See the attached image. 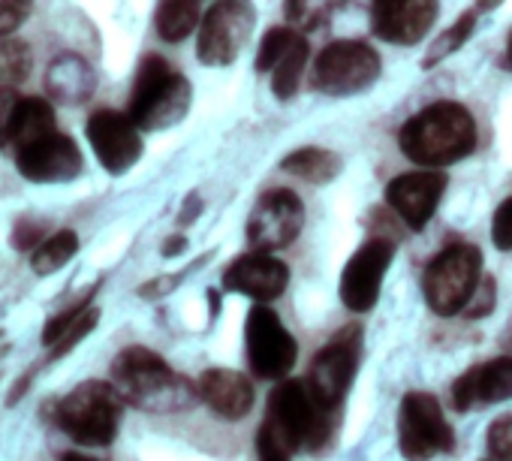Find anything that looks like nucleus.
I'll return each instance as SVG.
<instances>
[{
  "instance_id": "nucleus-35",
  "label": "nucleus",
  "mask_w": 512,
  "mask_h": 461,
  "mask_svg": "<svg viewBox=\"0 0 512 461\" xmlns=\"http://www.w3.org/2000/svg\"><path fill=\"white\" fill-rule=\"evenodd\" d=\"M491 308H494V281L485 275V281H479L473 299L467 302L464 314L467 317H485V314H491Z\"/></svg>"
},
{
  "instance_id": "nucleus-41",
  "label": "nucleus",
  "mask_w": 512,
  "mask_h": 461,
  "mask_svg": "<svg viewBox=\"0 0 512 461\" xmlns=\"http://www.w3.org/2000/svg\"><path fill=\"white\" fill-rule=\"evenodd\" d=\"M503 61H506V67L512 70V31H509V40H506V55H503Z\"/></svg>"
},
{
  "instance_id": "nucleus-29",
  "label": "nucleus",
  "mask_w": 512,
  "mask_h": 461,
  "mask_svg": "<svg viewBox=\"0 0 512 461\" xmlns=\"http://www.w3.org/2000/svg\"><path fill=\"white\" fill-rule=\"evenodd\" d=\"M31 49L22 40L13 37H0V85H22L31 73Z\"/></svg>"
},
{
  "instance_id": "nucleus-5",
  "label": "nucleus",
  "mask_w": 512,
  "mask_h": 461,
  "mask_svg": "<svg viewBox=\"0 0 512 461\" xmlns=\"http://www.w3.org/2000/svg\"><path fill=\"white\" fill-rule=\"evenodd\" d=\"M124 404L115 383L88 380L58 401L55 422L82 446H109L118 437Z\"/></svg>"
},
{
  "instance_id": "nucleus-32",
  "label": "nucleus",
  "mask_w": 512,
  "mask_h": 461,
  "mask_svg": "<svg viewBox=\"0 0 512 461\" xmlns=\"http://www.w3.org/2000/svg\"><path fill=\"white\" fill-rule=\"evenodd\" d=\"M31 7L34 0H0V37L16 34L28 22Z\"/></svg>"
},
{
  "instance_id": "nucleus-4",
  "label": "nucleus",
  "mask_w": 512,
  "mask_h": 461,
  "mask_svg": "<svg viewBox=\"0 0 512 461\" xmlns=\"http://www.w3.org/2000/svg\"><path fill=\"white\" fill-rule=\"evenodd\" d=\"M190 109V82L160 55H145L133 79L130 118L139 130H163L178 124Z\"/></svg>"
},
{
  "instance_id": "nucleus-2",
  "label": "nucleus",
  "mask_w": 512,
  "mask_h": 461,
  "mask_svg": "<svg viewBox=\"0 0 512 461\" xmlns=\"http://www.w3.org/2000/svg\"><path fill=\"white\" fill-rule=\"evenodd\" d=\"M398 145L407 160L425 169H443L476 148V121L461 103L440 100L404 121Z\"/></svg>"
},
{
  "instance_id": "nucleus-15",
  "label": "nucleus",
  "mask_w": 512,
  "mask_h": 461,
  "mask_svg": "<svg viewBox=\"0 0 512 461\" xmlns=\"http://www.w3.org/2000/svg\"><path fill=\"white\" fill-rule=\"evenodd\" d=\"M139 124L112 109H97L88 118V142L100 160V166L112 175H124L142 157V136Z\"/></svg>"
},
{
  "instance_id": "nucleus-33",
  "label": "nucleus",
  "mask_w": 512,
  "mask_h": 461,
  "mask_svg": "<svg viewBox=\"0 0 512 461\" xmlns=\"http://www.w3.org/2000/svg\"><path fill=\"white\" fill-rule=\"evenodd\" d=\"M491 242L497 251H512V196L503 199L494 211V220H491Z\"/></svg>"
},
{
  "instance_id": "nucleus-21",
  "label": "nucleus",
  "mask_w": 512,
  "mask_h": 461,
  "mask_svg": "<svg viewBox=\"0 0 512 461\" xmlns=\"http://www.w3.org/2000/svg\"><path fill=\"white\" fill-rule=\"evenodd\" d=\"M199 398L223 419H241L253 407V386L244 374L229 368H211L199 377Z\"/></svg>"
},
{
  "instance_id": "nucleus-23",
  "label": "nucleus",
  "mask_w": 512,
  "mask_h": 461,
  "mask_svg": "<svg viewBox=\"0 0 512 461\" xmlns=\"http://www.w3.org/2000/svg\"><path fill=\"white\" fill-rule=\"evenodd\" d=\"M55 130H58L55 109L40 97H22L16 106L13 124H10V145H13V151H22L34 142L52 136Z\"/></svg>"
},
{
  "instance_id": "nucleus-1",
  "label": "nucleus",
  "mask_w": 512,
  "mask_h": 461,
  "mask_svg": "<svg viewBox=\"0 0 512 461\" xmlns=\"http://www.w3.org/2000/svg\"><path fill=\"white\" fill-rule=\"evenodd\" d=\"M332 410H323L305 380H284L266 407V419L256 437L263 461H290L299 446H320L329 437Z\"/></svg>"
},
{
  "instance_id": "nucleus-30",
  "label": "nucleus",
  "mask_w": 512,
  "mask_h": 461,
  "mask_svg": "<svg viewBox=\"0 0 512 461\" xmlns=\"http://www.w3.org/2000/svg\"><path fill=\"white\" fill-rule=\"evenodd\" d=\"M488 455L482 461H512V416H500L488 428Z\"/></svg>"
},
{
  "instance_id": "nucleus-31",
  "label": "nucleus",
  "mask_w": 512,
  "mask_h": 461,
  "mask_svg": "<svg viewBox=\"0 0 512 461\" xmlns=\"http://www.w3.org/2000/svg\"><path fill=\"white\" fill-rule=\"evenodd\" d=\"M97 320H100V314H97L94 308H88V311H85V314H82V317H79V320H76V323H73V326H70V329H67V332L52 344L49 359H61V356H67V353H70V347H76V344H79V341H82V338L97 326Z\"/></svg>"
},
{
  "instance_id": "nucleus-11",
  "label": "nucleus",
  "mask_w": 512,
  "mask_h": 461,
  "mask_svg": "<svg viewBox=\"0 0 512 461\" xmlns=\"http://www.w3.org/2000/svg\"><path fill=\"white\" fill-rule=\"evenodd\" d=\"M398 443L407 461H428L437 452H449L455 434L443 416V407L428 392H407L398 416Z\"/></svg>"
},
{
  "instance_id": "nucleus-8",
  "label": "nucleus",
  "mask_w": 512,
  "mask_h": 461,
  "mask_svg": "<svg viewBox=\"0 0 512 461\" xmlns=\"http://www.w3.org/2000/svg\"><path fill=\"white\" fill-rule=\"evenodd\" d=\"M244 344H247L250 371L263 380H284L299 359L296 338L287 332V326L269 305L250 308L244 326Z\"/></svg>"
},
{
  "instance_id": "nucleus-20",
  "label": "nucleus",
  "mask_w": 512,
  "mask_h": 461,
  "mask_svg": "<svg viewBox=\"0 0 512 461\" xmlns=\"http://www.w3.org/2000/svg\"><path fill=\"white\" fill-rule=\"evenodd\" d=\"M506 398H512V356H500L485 365H476L467 374H461L452 386V404L461 413Z\"/></svg>"
},
{
  "instance_id": "nucleus-24",
  "label": "nucleus",
  "mask_w": 512,
  "mask_h": 461,
  "mask_svg": "<svg viewBox=\"0 0 512 461\" xmlns=\"http://www.w3.org/2000/svg\"><path fill=\"white\" fill-rule=\"evenodd\" d=\"M284 172L308 181V184H329L341 172V157L326 148H299L284 157Z\"/></svg>"
},
{
  "instance_id": "nucleus-9",
  "label": "nucleus",
  "mask_w": 512,
  "mask_h": 461,
  "mask_svg": "<svg viewBox=\"0 0 512 461\" xmlns=\"http://www.w3.org/2000/svg\"><path fill=\"white\" fill-rule=\"evenodd\" d=\"M256 25V10L250 0H217V4L205 13L199 40H196V55L205 67H229L250 31Z\"/></svg>"
},
{
  "instance_id": "nucleus-10",
  "label": "nucleus",
  "mask_w": 512,
  "mask_h": 461,
  "mask_svg": "<svg viewBox=\"0 0 512 461\" xmlns=\"http://www.w3.org/2000/svg\"><path fill=\"white\" fill-rule=\"evenodd\" d=\"M359 356H362V329L359 326H347L314 356L305 383L323 410H335L341 404V398L347 395V389L356 377Z\"/></svg>"
},
{
  "instance_id": "nucleus-26",
  "label": "nucleus",
  "mask_w": 512,
  "mask_h": 461,
  "mask_svg": "<svg viewBox=\"0 0 512 461\" xmlns=\"http://www.w3.org/2000/svg\"><path fill=\"white\" fill-rule=\"evenodd\" d=\"M79 251V236L73 233V229H61V233H55L52 239H46L43 245L34 248L31 254V269L37 275H52L58 269H64Z\"/></svg>"
},
{
  "instance_id": "nucleus-19",
  "label": "nucleus",
  "mask_w": 512,
  "mask_h": 461,
  "mask_svg": "<svg viewBox=\"0 0 512 461\" xmlns=\"http://www.w3.org/2000/svg\"><path fill=\"white\" fill-rule=\"evenodd\" d=\"M287 281H290L287 263L269 257L263 251L238 257L226 269V275H223V287L226 290L241 293V296H250L256 302H272V299H278L287 290Z\"/></svg>"
},
{
  "instance_id": "nucleus-39",
  "label": "nucleus",
  "mask_w": 512,
  "mask_h": 461,
  "mask_svg": "<svg viewBox=\"0 0 512 461\" xmlns=\"http://www.w3.org/2000/svg\"><path fill=\"white\" fill-rule=\"evenodd\" d=\"M184 245H187L184 239H172V242H166V248H163V254H166V257H175V254H178V251H181Z\"/></svg>"
},
{
  "instance_id": "nucleus-38",
  "label": "nucleus",
  "mask_w": 512,
  "mask_h": 461,
  "mask_svg": "<svg viewBox=\"0 0 512 461\" xmlns=\"http://www.w3.org/2000/svg\"><path fill=\"white\" fill-rule=\"evenodd\" d=\"M503 4V0H476V13H491Z\"/></svg>"
},
{
  "instance_id": "nucleus-27",
  "label": "nucleus",
  "mask_w": 512,
  "mask_h": 461,
  "mask_svg": "<svg viewBox=\"0 0 512 461\" xmlns=\"http://www.w3.org/2000/svg\"><path fill=\"white\" fill-rule=\"evenodd\" d=\"M476 19H479V13L476 10H470V13H464L461 19H455L431 46H428V52H425V58H422V70H434L437 64H443L449 55H455L470 37H473V31H476Z\"/></svg>"
},
{
  "instance_id": "nucleus-36",
  "label": "nucleus",
  "mask_w": 512,
  "mask_h": 461,
  "mask_svg": "<svg viewBox=\"0 0 512 461\" xmlns=\"http://www.w3.org/2000/svg\"><path fill=\"white\" fill-rule=\"evenodd\" d=\"M16 106H19L16 91L10 85H0V145L10 142V124H13Z\"/></svg>"
},
{
  "instance_id": "nucleus-40",
  "label": "nucleus",
  "mask_w": 512,
  "mask_h": 461,
  "mask_svg": "<svg viewBox=\"0 0 512 461\" xmlns=\"http://www.w3.org/2000/svg\"><path fill=\"white\" fill-rule=\"evenodd\" d=\"M61 461H97V458H88V455H82V452H67Z\"/></svg>"
},
{
  "instance_id": "nucleus-13",
  "label": "nucleus",
  "mask_w": 512,
  "mask_h": 461,
  "mask_svg": "<svg viewBox=\"0 0 512 461\" xmlns=\"http://www.w3.org/2000/svg\"><path fill=\"white\" fill-rule=\"evenodd\" d=\"M308 40L290 25V28H272L263 43L260 52H256V73H269V85L275 91L278 100H290L296 97L305 67H308Z\"/></svg>"
},
{
  "instance_id": "nucleus-37",
  "label": "nucleus",
  "mask_w": 512,
  "mask_h": 461,
  "mask_svg": "<svg viewBox=\"0 0 512 461\" xmlns=\"http://www.w3.org/2000/svg\"><path fill=\"white\" fill-rule=\"evenodd\" d=\"M37 239H40V229H34V226H19L16 233H13V245L16 248H34Z\"/></svg>"
},
{
  "instance_id": "nucleus-34",
  "label": "nucleus",
  "mask_w": 512,
  "mask_h": 461,
  "mask_svg": "<svg viewBox=\"0 0 512 461\" xmlns=\"http://www.w3.org/2000/svg\"><path fill=\"white\" fill-rule=\"evenodd\" d=\"M85 311H88V299H82V302H76L73 308H67L64 314L52 317V320H49V326L43 329V344H46V347H52V344H55V341H58V338H61V335H64V332H67V329H70V326H73Z\"/></svg>"
},
{
  "instance_id": "nucleus-3",
  "label": "nucleus",
  "mask_w": 512,
  "mask_h": 461,
  "mask_svg": "<svg viewBox=\"0 0 512 461\" xmlns=\"http://www.w3.org/2000/svg\"><path fill=\"white\" fill-rule=\"evenodd\" d=\"M112 383L121 398L148 413H175L196 404L199 386L175 374L154 350L127 347L112 362Z\"/></svg>"
},
{
  "instance_id": "nucleus-6",
  "label": "nucleus",
  "mask_w": 512,
  "mask_h": 461,
  "mask_svg": "<svg viewBox=\"0 0 512 461\" xmlns=\"http://www.w3.org/2000/svg\"><path fill=\"white\" fill-rule=\"evenodd\" d=\"M482 281V254L473 245H452L440 251L422 278L425 302L440 317H455L467 308Z\"/></svg>"
},
{
  "instance_id": "nucleus-12",
  "label": "nucleus",
  "mask_w": 512,
  "mask_h": 461,
  "mask_svg": "<svg viewBox=\"0 0 512 461\" xmlns=\"http://www.w3.org/2000/svg\"><path fill=\"white\" fill-rule=\"evenodd\" d=\"M302 226H305L302 199L293 190L278 187V190H269L253 205L244 229H247V242L253 251L272 254V251L293 245L302 233Z\"/></svg>"
},
{
  "instance_id": "nucleus-25",
  "label": "nucleus",
  "mask_w": 512,
  "mask_h": 461,
  "mask_svg": "<svg viewBox=\"0 0 512 461\" xmlns=\"http://www.w3.org/2000/svg\"><path fill=\"white\" fill-rule=\"evenodd\" d=\"M199 4L196 0H163L157 7V34L166 43H181L196 31Z\"/></svg>"
},
{
  "instance_id": "nucleus-16",
  "label": "nucleus",
  "mask_w": 512,
  "mask_h": 461,
  "mask_svg": "<svg viewBox=\"0 0 512 461\" xmlns=\"http://www.w3.org/2000/svg\"><path fill=\"white\" fill-rule=\"evenodd\" d=\"M440 13V0H374L371 28L392 46H413L428 37Z\"/></svg>"
},
{
  "instance_id": "nucleus-22",
  "label": "nucleus",
  "mask_w": 512,
  "mask_h": 461,
  "mask_svg": "<svg viewBox=\"0 0 512 461\" xmlns=\"http://www.w3.org/2000/svg\"><path fill=\"white\" fill-rule=\"evenodd\" d=\"M46 88L58 103L79 106L94 94V70L79 55H58L46 70Z\"/></svg>"
},
{
  "instance_id": "nucleus-17",
  "label": "nucleus",
  "mask_w": 512,
  "mask_h": 461,
  "mask_svg": "<svg viewBox=\"0 0 512 461\" xmlns=\"http://www.w3.org/2000/svg\"><path fill=\"white\" fill-rule=\"evenodd\" d=\"M443 190H446V175L440 169L404 172L389 181L386 202L413 229V233H419V229H425L428 220L434 217V211L443 199Z\"/></svg>"
},
{
  "instance_id": "nucleus-7",
  "label": "nucleus",
  "mask_w": 512,
  "mask_h": 461,
  "mask_svg": "<svg viewBox=\"0 0 512 461\" xmlns=\"http://www.w3.org/2000/svg\"><path fill=\"white\" fill-rule=\"evenodd\" d=\"M380 79V55L362 40H338L314 61L311 85L329 97H353Z\"/></svg>"
},
{
  "instance_id": "nucleus-28",
  "label": "nucleus",
  "mask_w": 512,
  "mask_h": 461,
  "mask_svg": "<svg viewBox=\"0 0 512 461\" xmlns=\"http://www.w3.org/2000/svg\"><path fill=\"white\" fill-rule=\"evenodd\" d=\"M347 0H284L287 22L296 31H317L323 28Z\"/></svg>"
},
{
  "instance_id": "nucleus-14",
  "label": "nucleus",
  "mask_w": 512,
  "mask_h": 461,
  "mask_svg": "<svg viewBox=\"0 0 512 461\" xmlns=\"http://www.w3.org/2000/svg\"><path fill=\"white\" fill-rule=\"evenodd\" d=\"M392 254H395V245L389 239H371L350 257V263L341 275V287H338L347 311L365 314L377 305L383 275L392 266Z\"/></svg>"
},
{
  "instance_id": "nucleus-18",
  "label": "nucleus",
  "mask_w": 512,
  "mask_h": 461,
  "mask_svg": "<svg viewBox=\"0 0 512 461\" xmlns=\"http://www.w3.org/2000/svg\"><path fill=\"white\" fill-rule=\"evenodd\" d=\"M16 166L31 181H73L82 172V151L70 136L55 130L52 136L16 151Z\"/></svg>"
}]
</instances>
